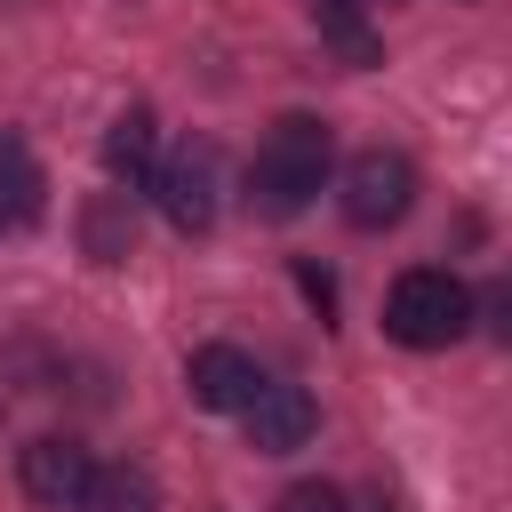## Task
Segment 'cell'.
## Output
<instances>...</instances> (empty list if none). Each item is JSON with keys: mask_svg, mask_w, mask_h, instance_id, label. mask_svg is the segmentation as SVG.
<instances>
[{"mask_svg": "<svg viewBox=\"0 0 512 512\" xmlns=\"http://www.w3.org/2000/svg\"><path fill=\"white\" fill-rule=\"evenodd\" d=\"M408 200H416V168H408L400 152H360V160L344 168V216H352L360 232L400 224Z\"/></svg>", "mask_w": 512, "mask_h": 512, "instance_id": "obj_4", "label": "cell"}, {"mask_svg": "<svg viewBox=\"0 0 512 512\" xmlns=\"http://www.w3.org/2000/svg\"><path fill=\"white\" fill-rule=\"evenodd\" d=\"M328 160H336V144H328V128H320L312 112L272 120V136H264L256 160H248V200H256V216H304L312 192L328 184Z\"/></svg>", "mask_w": 512, "mask_h": 512, "instance_id": "obj_1", "label": "cell"}, {"mask_svg": "<svg viewBox=\"0 0 512 512\" xmlns=\"http://www.w3.org/2000/svg\"><path fill=\"white\" fill-rule=\"evenodd\" d=\"M240 416H248V448H256V456H288V448H304L312 424H320V408H312L304 384H264Z\"/></svg>", "mask_w": 512, "mask_h": 512, "instance_id": "obj_7", "label": "cell"}, {"mask_svg": "<svg viewBox=\"0 0 512 512\" xmlns=\"http://www.w3.org/2000/svg\"><path fill=\"white\" fill-rule=\"evenodd\" d=\"M80 248H88L96 264H120V256L136 248V208H128V192H96V200H88V216H80Z\"/></svg>", "mask_w": 512, "mask_h": 512, "instance_id": "obj_11", "label": "cell"}, {"mask_svg": "<svg viewBox=\"0 0 512 512\" xmlns=\"http://www.w3.org/2000/svg\"><path fill=\"white\" fill-rule=\"evenodd\" d=\"M184 384H192V400H200V408L240 416V408L264 392V368H256L240 344H200V352H192V368H184Z\"/></svg>", "mask_w": 512, "mask_h": 512, "instance_id": "obj_6", "label": "cell"}, {"mask_svg": "<svg viewBox=\"0 0 512 512\" xmlns=\"http://www.w3.org/2000/svg\"><path fill=\"white\" fill-rule=\"evenodd\" d=\"M80 512H160V480L144 464H104V472H88Z\"/></svg>", "mask_w": 512, "mask_h": 512, "instance_id": "obj_10", "label": "cell"}, {"mask_svg": "<svg viewBox=\"0 0 512 512\" xmlns=\"http://www.w3.org/2000/svg\"><path fill=\"white\" fill-rule=\"evenodd\" d=\"M464 328H472V288H464L456 272L416 264V272L392 280V296H384V336H392V344H408V352H448Z\"/></svg>", "mask_w": 512, "mask_h": 512, "instance_id": "obj_2", "label": "cell"}, {"mask_svg": "<svg viewBox=\"0 0 512 512\" xmlns=\"http://www.w3.org/2000/svg\"><path fill=\"white\" fill-rule=\"evenodd\" d=\"M296 280H304V296H312L320 312H336V288H328V272H312V264H296Z\"/></svg>", "mask_w": 512, "mask_h": 512, "instance_id": "obj_13", "label": "cell"}, {"mask_svg": "<svg viewBox=\"0 0 512 512\" xmlns=\"http://www.w3.org/2000/svg\"><path fill=\"white\" fill-rule=\"evenodd\" d=\"M88 448L80 440H64V432H40V440H24L16 448V480H24V496L32 504H48V512H64V504H80V488H88Z\"/></svg>", "mask_w": 512, "mask_h": 512, "instance_id": "obj_5", "label": "cell"}, {"mask_svg": "<svg viewBox=\"0 0 512 512\" xmlns=\"http://www.w3.org/2000/svg\"><path fill=\"white\" fill-rule=\"evenodd\" d=\"M320 8H344V16H368L376 0H320Z\"/></svg>", "mask_w": 512, "mask_h": 512, "instance_id": "obj_14", "label": "cell"}, {"mask_svg": "<svg viewBox=\"0 0 512 512\" xmlns=\"http://www.w3.org/2000/svg\"><path fill=\"white\" fill-rule=\"evenodd\" d=\"M152 160H160L152 112H144V104H128V112L104 128V176H112V184H144V176H152Z\"/></svg>", "mask_w": 512, "mask_h": 512, "instance_id": "obj_9", "label": "cell"}, {"mask_svg": "<svg viewBox=\"0 0 512 512\" xmlns=\"http://www.w3.org/2000/svg\"><path fill=\"white\" fill-rule=\"evenodd\" d=\"M152 208L176 224V232H208L216 224V144H176V152H160L152 160Z\"/></svg>", "mask_w": 512, "mask_h": 512, "instance_id": "obj_3", "label": "cell"}, {"mask_svg": "<svg viewBox=\"0 0 512 512\" xmlns=\"http://www.w3.org/2000/svg\"><path fill=\"white\" fill-rule=\"evenodd\" d=\"M40 208H48V168L32 160V144L16 128H0V232L40 224Z\"/></svg>", "mask_w": 512, "mask_h": 512, "instance_id": "obj_8", "label": "cell"}, {"mask_svg": "<svg viewBox=\"0 0 512 512\" xmlns=\"http://www.w3.org/2000/svg\"><path fill=\"white\" fill-rule=\"evenodd\" d=\"M272 512H344V488L336 480H296V488H280Z\"/></svg>", "mask_w": 512, "mask_h": 512, "instance_id": "obj_12", "label": "cell"}]
</instances>
